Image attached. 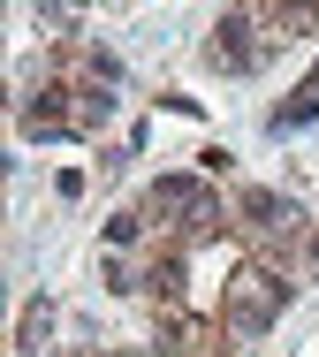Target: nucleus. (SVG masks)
<instances>
[{
	"label": "nucleus",
	"mask_w": 319,
	"mask_h": 357,
	"mask_svg": "<svg viewBox=\"0 0 319 357\" xmlns=\"http://www.w3.org/2000/svg\"><path fill=\"white\" fill-rule=\"evenodd\" d=\"M54 198H61V206H69V198H84V175H77V167H61V175H54Z\"/></svg>",
	"instance_id": "6e6552de"
},
{
	"label": "nucleus",
	"mask_w": 319,
	"mask_h": 357,
	"mask_svg": "<svg viewBox=\"0 0 319 357\" xmlns=\"http://www.w3.org/2000/svg\"><path fill=\"white\" fill-rule=\"evenodd\" d=\"M46 327H54V304L38 296V304L23 312V350H38V342H46Z\"/></svg>",
	"instance_id": "0eeeda50"
},
{
	"label": "nucleus",
	"mask_w": 319,
	"mask_h": 357,
	"mask_svg": "<svg viewBox=\"0 0 319 357\" xmlns=\"http://www.w3.org/2000/svg\"><path fill=\"white\" fill-rule=\"evenodd\" d=\"M304 274H319V236H312V251H304Z\"/></svg>",
	"instance_id": "1a4fd4ad"
},
{
	"label": "nucleus",
	"mask_w": 319,
	"mask_h": 357,
	"mask_svg": "<svg viewBox=\"0 0 319 357\" xmlns=\"http://www.w3.org/2000/svg\"><path fill=\"white\" fill-rule=\"evenodd\" d=\"M281 304H289V274H274L266 259H251L228 274V335H266L274 319H281Z\"/></svg>",
	"instance_id": "f257e3e1"
},
{
	"label": "nucleus",
	"mask_w": 319,
	"mask_h": 357,
	"mask_svg": "<svg viewBox=\"0 0 319 357\" xmlns=\"http://www.w3.org/2000/svg\"><path fill=\"white\" fill-rule=\"evenodd\" d=\"M145 228H153V213H145V206H122V213H107V243H114V251H130Z\"/></svg>",
	"instance_id": "423d86ee"
},
{
	"label": "nucleus",
	"mask_w": 319,
	"mask_h": 357,
	"mask_svg": "<svg viewBox=\"0 0 319 357\" xmlns=\"http://www.w3.org/2000/svg\"><path fill=\"white\" fill-rule=\"evenodd\" d=\"M258 54H266V31H258V15L251 8H228L221 23H213V46H205V61L221 76H243V69H258Z\"/></svg>",
	"instance_id": "f03ea898"
},
{
	"label": "nucleus",
	"mask_w": 319,
	"mask_h": 357,
	"mask_svg": "<svg viewBox=\"0 0 319 357\" xmlns=\"http://www.w3.org/2000/svg\"><path fill=\"white\" fill-rule=\"evenodd\" d=\"M312 114H319V84H304V91H289V99L274 107V130H304Z\"/></svg>",
	"instance_id": "20e7f679"
},
{
	"label": "nucleus",
	"mask_w": 319,
	"mask_h": 357,
	"mask_svg": "<svg viewBox=\"0 0 319 357\" xmlns=\"http://www.w3.org/2000/svg\"><path fill=\"white\" fill-rule=\"evenodd\" d=\"M69 91H77V84H69ZM107 114H114V91H107V84H84L77 91V130H99Z\"/></svg>",
	"instance_id": "39448f33"
},
{
	"label": "nucleus",
	"mask_w": 319,
	"mask_h": 357,
	"mask_svg": "<svg viewBox=\"0 0 319 357\" xmlns=\"http://www.w3.org/2000/svg\"><path fill=\"white\" fill-rule=\"evenodd\" d=\"M236 213L251 220V228H297V220H304V213H297V198H281V190H243Z\"/></svg>",
	"instance_id": "7ed1b4c3"
}]
</instances>
